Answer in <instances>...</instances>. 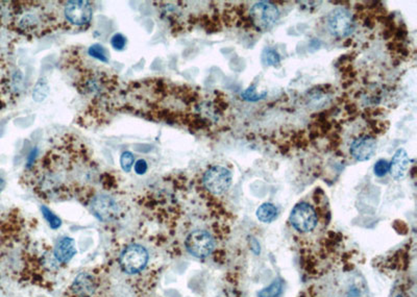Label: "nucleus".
<instances>
[{"label": "nucleus", "mask_w": 417, "mask_h": 297, "mask_svg": "<svg viewBox=\"0 0 417 297\" xmlns=\"http://www.w3.org/2000/svg\"><path fill=\"white\" fill-rule=\"evenodd\" d=\"M319 214L308 202H299L290 214V224L294 231L302 235L313 233L319 226Z\"/></svg>", "instance_id": "1"}, {"label": "nucleus", "mask_w": 417, "mask_h": 297, "mask_svg": "<svg viewBox=\"0 0 417 297\" xmlns=\"http://www.w3.org/2000/svg\"><path fill=\"white\" fill-rule=\"evenodd\" d=\"M187 251L196 258H206L215 249V239L209 231L196 229L187 236L185 241Z\"/></svg>", "instance_id": "2"}, {"label": "nucleus", "mask_w": 417, "mask_h": 297, "mask_svg": "<svg viewBox=\"0 0 417 297\" xmlns=\"http://www.w3.org/2000/svg\"><path fill=\"white\" fill-rule=\"evenodd\" d=\"M232 179L233 177H232L231 171L223 166L216 165L207 170L202 183L210 193L220 195L231 187Z\"/></svg>", "instance_id": "3"}, {"label": "nucleus", "mask_w": 417, "mask_h": 297, "mask_svg": "<svg viewBox=\"0 0 417 297\" xmlns=\"http://www.w3.org/2000/svg\"><path fill=\"white\" fill-rule=\"evenodd\" d=\"M148 253L144 247L133 244L126 247L120 256V266L128 274L138 273L145 269Z\"/></svg>", "instance_id": "4"}, {"label": "nucleus", "mask_w": 417, "mask_h": 297, "mask_svg": "<svg viewBox=\"0 0 417 297\" xmlns=\"http://www.w3.org/2000/svg\"><path fill=\"white\" fill-rule=\"evenodd\" d=\"M250 17L254 26L259 29L266 31L272 28L278 21L279 13L278 8L270 2L261 1L252 6Z\"/></svg>", "instance_id": "5"}, {"label": "nucleus", "mask_w": 417, "mask_h": 297, "mask_svg": "<svg viewBox=\"0 0 417 297\" xmlns=\"http://www.w3.org/2000/svg\"><path fill=\"white\" fill-rule=\"evenodd\" d=\"M328 28L336 37H348L355 28L353 16L346 9H335L328 16Z\"/></svg>", "instance_id": "6"}, {"label": "nucleus", "mask_w": 417, "mask_h": 297, "mask_svg": "<svg viewBox=\"0 0 417 297\" xmlns=\"http://www.w3.org/2000/svg\"><path fill=\"white\" fill-rule=\"evenodd\" d=\"M92 8L88 1H68L64 8L65 17L69 22L76 26H83L89 24L92 19Z\"/></svg>", "instance_id": "7"}, {"label": "nucleus", "mask_w": 417, "mask_h": 297, "mask_svg": "<svg viewBox=\"0 0 417 297\" xmlns=\"http://www.w3.org/2000/svg\"><path fill=\"white\" fill-rule=\"evenodd\" d=\"M92 213L101 222H109L114 219L115 216L118 213V206L113 198L109 197H98L94 198L91 202Z\"/></svg>", "instance_id": "8"}, {"label": "nucleus", "mask_w": 417, "mask_h": 297, "mask_svg": "<svg viewBox=\"0 0 417 297\" xmlns=\"http://www.w3.org/2000/svg\"><path fill=\"white\" fill-rule=\"evenodd\" d=\"M376 150V141L373 137L363 136L355 139L351 145V156L357 161L363 162L371 159Z\"/></svg>", "instance_id": "9"}, {"label": "nucleus", "mask_w": 417, "mask_h": 297, "mask_svg": "<svg viewBox=\"0 0 417 297\" xmlns=\"http://www.w3.org/2000/svg\"><path fill=\"white\" fill-rule=\"evenodd\" d=\"M70 290L74 297H92L98 290V282L93 276L85 272L76 276Z\"/></svg>", "instance_id": "10"}, {"label": "nucleus", "mask_w": 417, "mask_h": 297, "mask_svg": "<svg viewBox=\"0 0 417 297\" xmlns=\"http://www.w3.org/2000/svg\"><path fill=\"white\" fill-rule=\"evenodd\" d=\"M409 164L410 159L407 152L403 148H400V150H396L391 164H390V174L396 179H403L409 170Z\"/></svg>", "instance_id": "11"}, {"label": "nucleus", "mask_w": 417, "mask_h": 297, "mask_svg": "<svg viewBox=\"0 0 417 297\" xmlns=\"http://www.w3.org/2000/svg\"><path fill=\"white\" fill-rule=\"evenodd\" d=\"M76 254V242L71 238H62L56 243L55 256L61 263L69 262Z\"/></svg>", "instance_id": "12"}, {"label": "nucleus", "mask_w": 417, "mask_h": 297, "mask_svg": "<svg viewBox=\"0 0 417 297\" xmlns=\"http://www.w3.org/2000/svg\"><path fill=\"white\" fill-rule=\"evenodd\" d=\"M278 216V209L272 204H263L260 208L257 210V217L261 222L269 224L274 222Z\"/></svg>", "instance_id": "13"}, {"label": "nucleus", "mask_w": 417, "mask_h": 297, "mask_svg": "<svg viewBox=\"0 0 417 297\" xmlns=\"http://www.w3.org/2000/svg\"><path fill=\"white\" fill-rule=\"evenodd\" d=\"M282 290H283V283L281 281H274L272 285L261 290L258 296L259 297H279L282 294Z\"/></svg>", "instance_id": "14"}, {"label": "nucleus", "mask_w": 417, "mask_h": 297, "mask_svg": "<svg viewBox=\"0 0 417 297\" xmlns=\"http://www.w3.org/2000/svg\"><path fill=\"white\" fill-rule=\"evenodd\" d=\"M88 53L96 60L101 61L103 63L109 62V53H108L107 49H105V47L101 46V44L92 45Z\"/></svg>", "instance_id": "15"}, {"label": "nucleus", "mask_w": 417, "mask_h": 297, "mask_svg": "<svg viewBox=\"0 0 417 297\" xmlns=\"http://www.w3.org/2000/svg\"><path fill=\"white\" fill-rule=\"evenodd\" d=\"M43 216H44L45 219L47 220L48 222L49 226H51V229H58L62 224L61 222L60 218L58 216L55 215L48 208L46 207H42L41 208Z\"/></svg>", "instance_id": "16"}, {"label": "nucleus", "mask_w": 417, "mask_h": 297, "mask_svg": "<svg viewBox=\"0 0 417 297\" xmlns=\"http://www.w3.org/2000/svg\"><path fill=\"white\" fill-rule=\"evenodd\" d=\"M134 162L135 157L132 152H125L123 155H121V167H123V170H125V172H130V171L132 170L133 165H134Z\"/></svg>", "instance_id": "17"}, {"label": "nucleus", "mask_w": 417, "mask_h": 297, "mask_svg": "<svg viewBox=\"0 0 417 297\" xmlns=\"http://www.w3.org/2000/svg\"><path fill=\"white\" fill-rule=\"evenodd\" d=\"M263 62L268 65H272L276 66L279 63V57L276 51L272 49H265L264 53H263Z\"/></svg>", "instance_id": "18"}, {"label": "nucleus", "mask_w": 417, "mask_h": 297, "mask_svg": "<svg viewBox=\"0 0 417 297\" xmlns=\"http://www.w3.org/2000/svg\"><path fill=\"white\" fill-rule=\"evenodd\" d=\"M389 167L390 164L386 161V160H379V161L376 163L374 171H375V174L376 177H384V175H386V173L388 172Z\"/></svg>", "instance_id": "19"}, {"label": "nucleus", "mask_w": 417, "mask_h": 297, "mask_svg": "<svg viewBox=\"0 0 417 297\" xmlns=\"http://www.w3.org/2000/svg\"><path fill=\"white\" fill-rule=\"evenodd\" d=\"M126 42H128L126 41V38L123 33H116V35L113 36L111 40L112 46L116 51H123V49H125Z\"/></svg>", "instance_id": "20"}, {"label": "nucleus", "mask_w": 417, "mask_h": 297, "mask_svg": "<svg viewBox=\"0 0 417 297\" xmlns=\"http://www.w3.org/2000/svg\"><path fill=\"white\" fill-rule=\"evenodd\" d=\"M135 171H136L137 174H144L148 171V163L144 160H139L135 164Z\"/></svg>", "instance_id": "21"}, {"label": "nucleus", "mask_w": 417, "mask_h": 297, "mask_svg": "<svg viewBox=\"0 0 417 297\" xmlns=\"http://www.w3.org/2000/svg\"><path fill=\"white\" fill-rule=\"evenodd\" d=\"M243 96H244V98L247 99V100H257V99L262 98V96L257 95V94L254 93V88H249V90H247V91L243 93Z\"/></svg>", "instance_id": "22"}, {"label": "nucleus", "mask_w": 417, "mask_h": 297, "mask_svg": "<svg viewBox=\"0 0 417 297\" xmlns=\"http://www.w3.org/2000/svg\"><path fill=\"white\" fill-rule=\"evenodd\" d=\"M398 297H402V296H398Z\"/></svg>", "instance_id": "23"}]
</instances>
